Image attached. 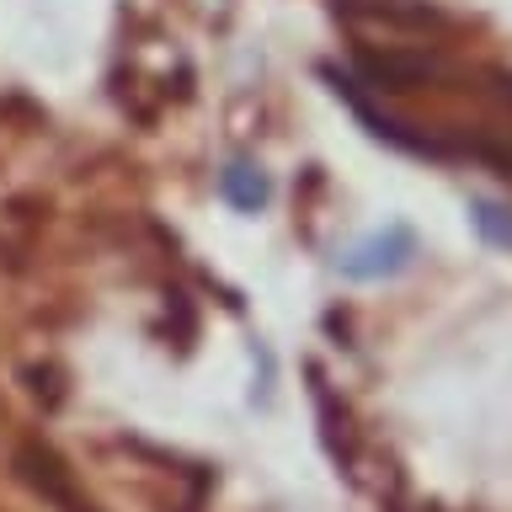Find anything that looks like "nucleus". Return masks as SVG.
Here are the masks:
<instances>
[{
	"label": "nucleus",
	"mask_w": 512,
	"mask_h": 512,
	"mask_svg": "<svg viewBox=\"0 0 512 512\" xmlns=\"http://www.w3.org/2000/svg\"><path fill=\"white\" fill-rule=\"evenodd\" d=\"M475 230L491 240V246H507L512 251V208L502 203H475Z\"/></svg>",
	"instance_id": "obj_2"
},
{
	"label": "nucleus",
	"mask_w": 512,
	"mask_h": 512,
	"mask_svg": "<svg viewBox=\"0 0 512 512\" xmlns=\"http://www.w3.org/2000/svg\"><path fill=\"white\" fill-rule=\"evenodd\" d=\"M406 262H411V235L406 230H390V235L368 240L363 251H352L347 256V272H352V278H379V272H400Z\"/></svg>",
	"instance_id": "obj_1"
}]
</instances>
